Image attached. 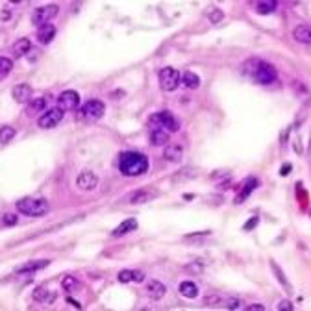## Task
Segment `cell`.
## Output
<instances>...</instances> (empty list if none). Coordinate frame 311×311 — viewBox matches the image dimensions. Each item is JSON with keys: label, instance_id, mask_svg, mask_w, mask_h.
<instances>
[{"label": "cell", "instance_id": "obj_19", "mask_svg": "<svg viewBox=\"0 0 311 311\" xmlns=\"http://www.w3.org/2000/svg\"><path fill=\"white\" fill-rule=\"evenodd\" d=\"M135 228H137V220H135V218H126L124 222H121L111 233H113L115 237H119V235H126V233L134 232Z\"/></svg>", "mask_w": 311, "mask_h": 311}, {"label": "cell", "instance_id": "obj_34", "mask_svg": "<svg viewBox=\"0 0 311 311\" xmlns=\"http://www.w3.org/2000/svg\"><path fill=\"white\" fill-rule=\"evenodd\" d=\"M276 310H278V311H281V310L293 311V310H295V306H293V304H291L289 300H283V302H280V304L276 306Z\"/></svg>", "mask_w": 311, "mask_h": 311}, {"label": "cell", "instance_id": "obj_28", "mask_svg": "<svg viewBox=\"0 0 311 311\" xmlns=\"http://www.w3.org/2000/svg\"><path fill=\"white\" fill-rule=\"evenodd\" d=\"M13 69V62L10 58H0V80H4Z\"/></svg>", "mask_w": 311, "mask_h": 311}, {"label": "cell", "instance_id": "obj_10", "mask_svg": "<svg viewBox=\"0 0 311 311\" xmlns=\"http://www.w3.org/2000/svg\"><path fill=\"white\" fill-rule=\"evenodd\" d=\"M76 186L82 191H93L94 187L98 186V178L91 171H82L76 178Z\"/></svg>", "mask_w": 311, "mask_h": 311}, {"label": "cell", "instance_id": "obj_3", "mask_svg": "<svg viewBox=\"0 0 311 311\" xmlns=\"http://www.w3.org/2000/svg\"><path fill=\"white\" fill-rule=\"evenodd\" d=\"M48 200L45 198H22L17 202V209L28 217H43L48 211Z\"/></svg>", "mask_w": 311, "mask_h": 311}, {"label": "cell", "instance_id": "obj_15", "mask_svg": "<svg viewBox=\"0 0 311 311\" xmlns=\"http://www.w3.org/2000/svg\"><path fill=\"white\" fill-rule=\"evenodd\" d=\"M54 37H56V26L45 24V26H39V28H37V41L41 43V45L52 43Z\"/></svg>", "mask_w": 311, "mask_h": 311}, {"label": "cell", "instance_id": "obj_8", "mask_svg": "<svg viewBox=\"0 0 311 311\" xmlns=\"http://www.w3.org/2000/svg\"><path fill=\"white\" fill-rule=\"evenodd\" d=\"M63 115H65V111H63L62 108H52V109H47V111L39 117L37 124H39V128H43V130L56 128V126L62 123Z\"/></svg>", "mask_w": 311, "mask_h": 311}, {"label": "cell", "instance_id": "obj_13", "mask_svg": "<svg viewBox=\"0 0 311 311\" xmlns=\"http://www.w3.org/2000/svg\"><path fill=\"white\" fill-rule=\"evenodd\" d=\"M50 265V261L48 259H35V261H28V263H24L21 265L19 269H17V274H28V272H35V270H41L45 267H48Z\"/></svg>", "mask_w": 311, "mask_h": 311}, {"label": "cell", "instance_id": "obj_12", "mask_svg": "<svg viewBox=\"0 0 311 311\" xmlns=\"http://www.w3.org/2000/svg\"><path fill=\"white\" fill-rule=\"evenodd\" d=\"M31 93H33V89H31L28 83H19V85H15V87H13V91H11L13 98H15L17 102H21V104L30 102Z\"/></svg>", "mask_w": 311, "mask_h": 311}, {"label": "cell", "instance_id": "obj_6", "mask_svg": "<svg viewBox=\"0 0 311 311\" xmlns=\"http://www.w3.org/2000/svg\"><path fill=\"white\" fill-rule=\"evenodd\" d=\"M182 83V74L174 67H165L159 71V87L163 91H174Z\"/></svg>", "mask_w": 311, "mask_h": 311}, {"label": "cell", "instance_id": "obj_26", "mask_svg": "<svg viewBox=\"0 0 311 311\" xmlns=\"http://www.w3.org/2000/svg\"><path fill=\"white\" fill-rule=\"evenodd\" d=\"M33 300L48 304V302L54 300V295H48V289H47L45 285H41V287H37V289L33 291Z\"/></svg>", "mask_w": 311, "mask_h": 311}, {"label": "cell", "instance_id": "obj_18", "mask_svg": "<svg viewBox=\"0 0 311 311\" xmlns=\"http://www.w3.org/2000/svg\"><path fill=\"white\" fill-rule=\"evenodd\" d=\"M30 50H31V41L28 37H21L19 41L13 45V56H15V58H22V56H26Z\"/></svg>", "mask_w": 311, "mask_h": 311}, {"label": "cell", "instance_id": "obj_14", "mask_svg": "<svg viewBox=\"0 0 311 311\" xmlns=\"http://www.w3.org/2000/svg\"><path fill=\"white\" fill-rule=\"evenodd\" d=\"M165 293H167V287H165V283H161V281L150 280L146 283V295H148L150 298H154V300H159Z\"/></svg>", "mask_w": 311, "mask_h": 311}, {"label": "cell", "instance_id": "obj_21", "mask_svg": "<svg viewBox=\"0 0 311 311\" xmlns=\"http://www.w3.org/2000/svg\"><path fill=\"white\" fill-rule=\"evenodd\" d=\"M169 141V132L161 130V128H152L150 132V143L154 146H163Z\"/></svg>", "mask_w": 311, "mask_h": 311}, {"label": "cell", "instance_id": "obj_40", "mask_svg": "<svg viewBox=\"0 0 311 311\" xmlns=\"http://www.w3.org/2000/svg\"><path fill=\"white\" fill-rule=\"evenodd\" d=\"M67 302H69L71 306H76V308H80V304H78L76 300H73V298H67Z\"/></svg>", "mask_w": 311, "mask_h": 311}, {"label": "cell", "instance_id": "obj_37", "mask_svg": "<svg viewBox=\"0 0 311 311\" xmlns=\"http://www.w3.org/2000/svg\"><path fill=\"white\" fill-rule=\"evenodd\" d=\"M186 269L187 270H195V272H202V265H197V263H195V265H187Z\"/></svg>", "mask_w": 311, "mask_h": 311}, {"label": "cell", "instance_id": "obj_7", "mask_svg": "<svg viewBox=\"0 0 311 311\" xmlns=\"http://www.w3.org/2000/svg\"><path fill=\"white\" fill-rule=\"evenodd\" d=\"M60 8L56 4H48V6H41V8H35L33 15H31V22L39 28L45 24H50V19H54L58 15Z\"/></svg>", "mask_w": 311, "mask_h": 311}, {"label": "cell", "instance_id": "obj_33", "mask_svg": "<svg viewBox=\"0 0 311 311\" xmlns=\"http://www.w3.org/2000/svg\"><path fill=\"white\" fill-rule=\"evenodd\" d=\"M258 222H259V218H258V217L249 218V220H247V224L243 226V230H245V232H250V230H254L256 226H258Z\"/></svg>", "mask_w": 311, "mask_h": 311}, {"label": "cell", "instance_id": "obj_25", "mask_svg": "<svg viewBox=\"0 0 311 311\" xmlns=\"http://www.w3.org/2000/svg\"><path fill=\"white\" fill-rule=\"evenodd\" d=\"M276 8H278V2H272V0H269V2H258V4H256V11H258L259 15L274 13Z\"/></svg>", "mask_w": 311, "mask_h": 311}, {"label": "cell", "instance_id": "obj_35", "mask_svg": "<svg viewBox=\"0 0 311 311\" xmlns=\"http://www.w3.org/2000/svg\"><path fill=\"white\" fill-rule=\"evenodd\" d=\"M2 220H4V224H17V217H15L13 213H6V215L2 217Z\"/></svg>", "mask_w": 311, "mask_h": 311}, {"label": "cell", "instance_id": "obj_36", "mask_svg": "<svg viewBox=\"0 0 311 311\" xmlns=\"http://www.w3.org/2000/svg\"><path fill=\"white\" fill-rule=\"evenodd\" d=\"M134 281H145V272L143 270H134Z\"/></svg>", "mask_w": 311, "mask_h": 311}, {"label": "cell", "instance_id": "obj_38", "mask_svg": "<svg viewBox=\"0 0 311 311\" xmlns=\"http://www.w3.org/2000/svg\"><path fill=\"white\" fill-rule=\"evenodd\" d=\"M247 310L249 311H252V310H265V308H263V306H261V304H250V306H247Z\"/></svg>", "mask_w": 311, "mask_h": 311}, {"label": "cell", "instance_id": "obj_5", "mask_svg": "<svg viewBox=\"0 0 311 311\" xmlns=\"http://www.w3.org/2000/svg\"><path fill=\"white\" fill-rule=\"evenodd\" d=\"M104 111H106L104 102H100V100H89V102H85L82 108H80L78 117H80L82 121H87V123H94V121H98V119L102 117Z\"/></svg>", "mask_w": 311, "mask_h": 311}, {"label": "cell", "instance_id": "obj_20", "mask_svg": "<svg viewBox=\"0 0 311 311\" xmlns=\"http://www.w3.org/2000/svg\"><path fill=\"white\" fill-rule=\"evenodd\" d=\"M182 156H184V148L182 146H167L165 152H163V157H165L167 161H171V163H178V161H182Z\"/></svg>", "mask_w": 311, "mask_h": 311}, {"label": "cell", "instance_id": "obj_16", "mask_svg": "<svg viewBox=\"0 0 311 311\" xmlns=\"http://www.w3.org/2000/svg\"><path fill=\"white\" fill-rule=\"evenodd\" d=\"M47 106H48V98H31L28 102V108H26V115L31 117V115H37L41 111H47Z\"/></svg>", "mask_w": 311, "mask_h": 311}, {"label": "cell", "instance_id": "obj_11", "mask_svg": "<svg viewBox=\"0 0 311 311\" xmlns=\"http://www.w3.org/2000/svg\"><path fill=\"white\" fill-rule=\"evenodd\" d=\"M256 187H258V178H247V180L243 182V187H241L239 195L235 197V204H243V202L252 195V191H254Z\"/></svg>", "mask_w": 311, "mask_h": 311}, {"label": "cell", "instance_id": "obj_4", "mask_svg": "<svg viewBox=\"0 0 311 311\" xmlns=\"http://www.w3.org/2000/svg\"><path fill=\"white\" fill-rule=\"evenodd\" d=\"M148 123L154 128H161L165 132H176L180 130V123L174 119V115L171 111H157V113L148 117Z\"/></svg>", "mask_w": 311, "mask_h": 311}, {"label": "cell", "instance_id": "obj_39", "mask_svg": "<svg viewBox=\"0 0 311 311\" xmlns=\"http://www.w3.org/2000/svg\"><path fill=\"white\" fill-rule=\"evenodd\" d=\"M291 171V165L287 163V165H283V169H280V174H283V176H287Z\"/></svg>", "mask_w": 311, "mask_h": 311}, {"label": "cell", "instance_id": "obj_27", "mask_svg": "<svg viewBox=\"0 0 311 311\" xmlns=\"http://www.w3.org/2000/svg\"><path fill=\"white\" fill-rule=\"evenodd\" d=\"M15 128L13 126H0V143H10L15 137Z\"/></svg>", "mask_w": 311, "mask_h": 311}, {"label": "cell", "instance_id": "obj_17", "mask_svg": "<svg viewBox=\"0 0 311 311\" xmlns=\"http://www.w3.org/2000/svg\"><path fill=\"white\" fill-rule=\"evenodd\" d=\"M293 37H295L296 41L311 45V26H308V24H300V26H296V28L293 30Z\"/></svg>", "mask_w": 311, "mask_h": 311}, {"label": "cell", "instance_id": "obj_41", "mask_svg": "<svg viewBox=\"0 0 311 311\" xmlns=\"http://www.w3.org/2000/svg\"><path fill=\"white\" fill-rule=\"evenodd\" d=\"M310 152H311V141H310Z\"/></svg>", "mask_w": 311, "mask_h": 311}, {"label": "cell", "instance_id": "obj_23", "mask_svg": "<svg viewBox=\"0 0 311 311\" xmlns=\"http://www.w3.org/2000/svg\"><path fill=\"white\" fill-rule=\"evenodd\" d=\"M152 197H154V195L148 193V191H135L132 195H128L126 200H128L130 204H145V202H148Z\"/></svg>", "mask_w": 311, "mask_h": 311}, {"label": "cell", "instance_id": "obj_1", "mask_svg": "<svg viewBox=\"0 0 311 311\" xmlns=\"http://www.w3.org/2000/svg\"><path fill=\"white\" fill-rule=\"evenodd\" d=\"M243 71H245V74L249 78H252L259 85H269V83H272L278 78V73H276L274 65L263 62V60H258V58L249 60L243 65Z\"/></svg>", "mask_w": 311, "mask_h": 311}, {"label": "cell", "instance_id": "obj_2", "mask_svg": "<svg viewBox=\"0 0 311 311\" xmlns=\"http://www.w3.org/2000/svg\"><path fill=\"white\" fill-rule=\"evenodd\" d=\"M148 157L143 152L128 150L119 156V171L124 176H141L148 171Z\"/></svg>", "mask_w": 311, "mask_h": 311}, {"label": "cell", "instance_id": "obj_24", "mask_svg": "<svg viewBox=\"0 0 311 311\" xmlns=\"http://www.w3.org/2000/svg\"><path fill=\"white\" fill-rule=\"evenodd\" d=\"M182 83L186 85L187 89H197L198 85H200V78H198L197 73H186L184 76H182Z\"/></svg>", "mask_w": 311, "mask_h": 311}, {"label": "cell", "instance_id": "obj_9", "mask_svg": "<svg viewBox=\"0 0 311 311\" xmlns=\"http://www.w3.org/2000/svg\"><path fill=\"white\" fill-rule=\"evenodd\" d=\"M80 106V94L76 91H63L58 96V108H62L63 111H76Z\"/></svg>", "mask_w": 311, "mask_h": 311}, {"label": "cell", "instance_id": "obj_30", "mask_svg": "<svg viewBox=\"0 0 311 311\" xmlns=\"http://www.w3.org/2000/svg\"><path fill=\"white\" fill-rule=\"evenodd\" d=\"M117 280L121 283H128V281H134V270H121L117 274Z\"/></svg>", "mask_w": 311, "mask_h": 311}, {"label": "cell", "instance_id": "obj_29", "mask_svg": "<svg viewBox=\"0 0 311 311\" xmlns=\"http://www.w3.org/2000/svg\"><path fill=\"white\" fill-rule=\"evenodd\" d=\"M62 285H63V289H65V291H78V289H80V281L76 280L74 276H71V274L63 278Z\"/></svg>", "mask_w": 311, "mask_h": 311}, {"label": "cell", "instance_id": "obj_31", "mask_svg": "<svg viewBox=\"0 0 311 311\" xmlns=\"http://www.w3.org/2000/svg\"><path fill=\"white\" fill-rule=\"evenodd\" d=\"M270 265H272V269H274V272H276V278H278V280H280L281 283H283V285H285V287H287V291H291L289 283H287V280H285V276H283V272H281V270L278 269V265H276V263H274V261H272V263H270Z\"/></svg>", "mask_w": 311, "mask_h": 311}, {"label": "cell", "instance_id": "obj_32", "mask_svg": "<svg viewBox=\"0 0 311 311\" xmlns=\"http://www.w3.org/2000/svg\"><path fill=\"white\" fill-rule=\"evenodd\" d=\"M241 304L243 302L241 300H235V298H230V300H226V304H222L226 310H239L241 308Z\"/></svg>", "mask_w": 311, "mask_h": 311}, {"label": "cell", "instance_id": "obj_22", "mask_svg": "<svg viewBox=\"0 0 311 311\" xmlns=\"http://www.w3.org/2000/svg\"><path fill=\"white\" fill-rule=\"evenodd\" d=\"M180 295L186 296V298H197L198 287L193 281H182V283H180Z\"/></svg>", "mask_w": 311, "mask_h": 311}]
</instances>
